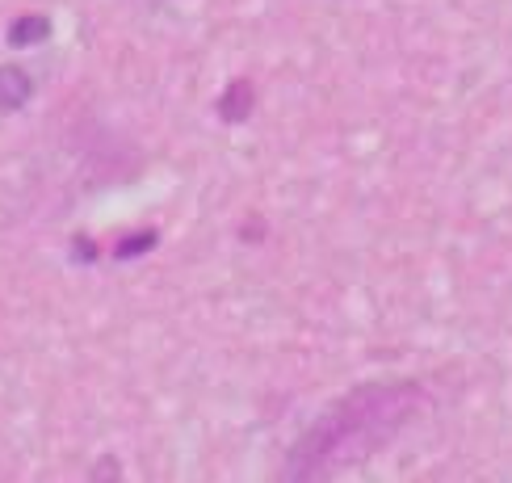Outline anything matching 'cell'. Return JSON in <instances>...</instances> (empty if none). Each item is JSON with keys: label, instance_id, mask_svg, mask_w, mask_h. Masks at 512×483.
Instances as JSON below:
<instances>
[{"label": "cell", "instance_id": "obj_1", "mask_svg": "<svg viewBox=\"0 0 512 483\" xmlns=\"http://www.w3.org/2000/svg\"><path fill=\"white\" fill-rule=\"evenodd\" d=\"M252 110H256V84H252L248 76L227 80V89H223L219 101H215L219 122H227V126H244V122L252 118Z\"/></svg>", "mask_w": 512, "mask_h": 483}, {"label": "cell", "instance_id": "obj_2", "mask_svg": "<svg viewBox=\"0 0 512 483\" xmlns=\"http://www.w3.org/2000/svg\"><path fill=\"white\" fill-rule=\"evenodd\" d=\"M34 101V76L21 63H0V114H21Z\"/></svg>", "mask_w": 512, "mask_h": 483}, {"label": "cell", "instance_id": "obj_5", "mask_svg": "<svg viewBox=\"0 0 512 483\" xmlns=\"http://www.w3.org/2000/svg\"><path fill=\"white\" fill-rule=\"evenodd\" d=\"M72 261L93 265V261H97V244H93L89 236H72Z\"/></svg>", "mask_w": 512, "mask_h": 483}, {"label": "cell", "instance_id": "obj_3", "mask_svg": "<svg viewBox=\"0 0 512 483\" xmlns=\"http://www.w3.org/2000/svg\"><path fill=\"white\" fill-rule=\"evenodd\" d=\"M55 34L51 26V17L47 13H21L9 21V30H5V42L13 51H26V47H38V42H47Z\"/></svg>", "mask_w": 512, "mask_h": 483}, {"label": "cell", "instance_id": "obj_4", "mask_svg": "<svg viewBox=\"0 0 512 483\" xmlns=\"http://www.w3.org/2000/svg\"><path fill=\"white\" fill-rule=\"evenodd\" d=\"M156 244H160V231H156V227L135 231V236L118 240V248H114V261H135V257H143V252H152Z\"/></svg>", "mask_w": 512, "mask_h": 483}]
</instances>
